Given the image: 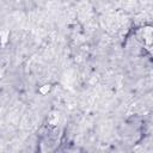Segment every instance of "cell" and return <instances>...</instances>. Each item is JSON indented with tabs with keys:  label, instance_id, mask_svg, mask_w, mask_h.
<instances>
[{
	"label": "cell",
	"instance_id": "obj_2",
	"mask_svg": "<svg viewBox=\"0 0 153 153\" xmlns=\"http://www.w3.org/2000/svg\"><path fill=\"white\" fill-rule=\"evenodd\" d=\"M50 88H51V85L50 84H44V85H42L41 87H39V93L41 94H47L49 91H50Z\"/></svg>",
	"mask_w": 153,
	"mask_h": 153
},
{
	"label": "cell",
	"instance_id": "obj_1",
	"mask_svg": "<svg viewBox=\"0 0 153 153\" xmlns=\"http://www.w3.org/2000/svg\"><path fill=\"white\" fill-rule=\"evenodd\" d=\"M140 32H141V37L143 39V44H146L147 47H149L151 43H152V29H151V26L142 27L140 30Z\"/></svg>",
	"mask_w": 153,
	"mask_h": 153
}]
</instances>
